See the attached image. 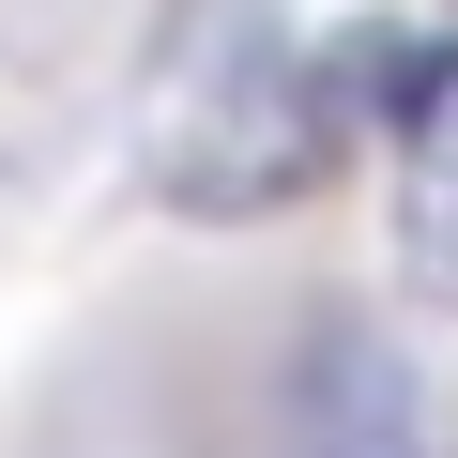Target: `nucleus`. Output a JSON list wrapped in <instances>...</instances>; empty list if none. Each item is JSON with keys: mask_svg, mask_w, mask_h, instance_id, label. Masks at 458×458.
Listing matches in <instances>:
<instances>
[{"mask_svg": "<svg viewBox=\"0 0 458 458\" xmlns=\"http://www.w3.org/2000/svg\"><path fill=\"white\" fill-rule=\"evenodd\" d=\"M458 77V31H291V16H229L168 62L153 92V199L168 214H291L336 183L352 138H412V107Z\"/></svg>", "mask_w": 458, "mask_h": 458, "instance_id": "1", "label": "nucleus"}, {"mask_svg": "<svg viewBox=\"0 0 458 458\" xmlns=\"http://www.w3.org/2000/svg\"><path fill=\"white\" fill-rule=\"evenodd\" d=\"M291 458H443L428 382H412L367 321H321V336L291 352Z\"/></svg>", "mask_w": 458, "mask_h": 458, "instance_id": "2", "label": "nucleus"}, {"mask_svg": "<svg viewBox=\"0 0 458 458\" xmlns=\"http://www.w3.org/2000/svg\"><path fill=\"white\" fill-rule=\"evenodd\" d=\"M397 245H412V291H458V77L397 138Z\"/></svg>", "mask_w": 458, "mask_h": 458, "instance_id": "3", "label": "nucleus"}]
</instances>
